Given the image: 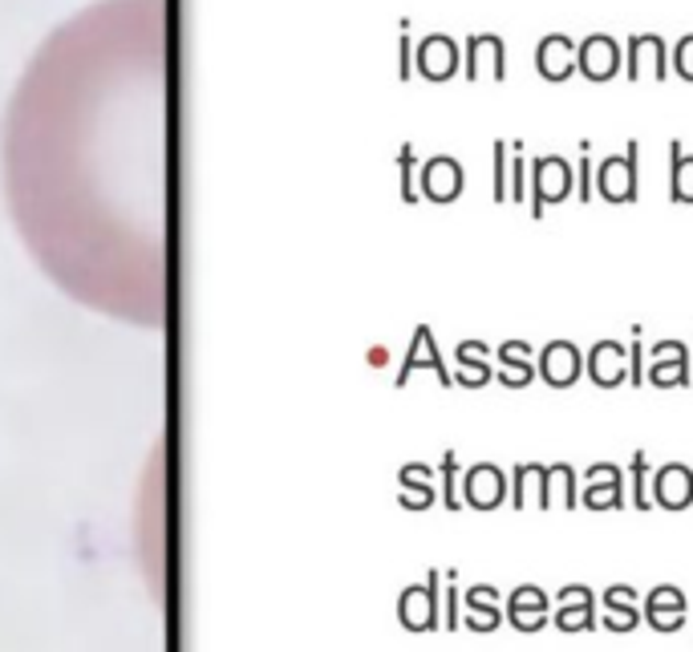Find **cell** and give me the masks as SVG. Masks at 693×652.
I'll list each match as a JSON object with an SVG mask.
<instances>
[{
	"instance_id": "obj_1",
	"label": "cell",
	"mask_w": 693,
	"mask_h": 652,
	"mask_svg": "<svg viewBox=\"0 0 693 652\" xmlns=\"http://www.w3.org/2000/svg\"><path fill=\"white\" fill-rule=\"evenodd\" d=\"M170 0H90L0 118V191L45 280L94 317L170 324Z\"/></svg>"
},
{
	"instance_id": "obj_2",
	"label": "cell",
	"mask_w": 693,
	"mask_h": 652,
	"mask_svg": "<svg viewBox=\"0 0 693 652\" xmlns=\"http://www.w3.org/2000/svg\"><path fill=\"white\" fill-rule=\"evenodd\" d=\"M576 191V170L560 154H543L531 163V216L543 219V211L552 203H564L568 195Z\"/></svg>"
},
{
	"instance_id": "obj_3",
	"label": "cell",
	"mask_w": 693,
	"mask_h": 652,
	"mask_svg": "<svg viewBox=\"0 0 693 652\" xmlns=\"http://www.w3.org/2000/svg\"><path fill=\"white\" fill-rule=\"evenodd\" d=\"M637 154H641V146L629 142V151L608 154L601 167L592 170V191H601L604 203H632L637 199Z\"/></svg>"
},
{
	"instance_id": "obj_4",
	"label": "cell",
	"mask_w": 693,
	"mask_h": 652,
	"mask_svg": "<svg viewBox=\"0 0 693 652\" xmlns=\"http://www.w3.org/2000/svg\"><path fill=\"white\" fill-rule=\"evenodd\" d=\"M536 365H539V377L552 385V389H568V385H576L580 373H584V353H580L572 341H552V345H543Z\"/></svg>"
},
{
	"instance_id": "obj_5",
	"label": "cell",
	"mask_w": 693,
	"mask_h": 652,
	"mask_svg": "<svg viewBox=\"0 0 693 652\" xmlns=\"http://www.w3.org/2000/svg\"><path fill=\"white\" fill-rule=\"evenodd\" d=\"M584 369H588L592 385H601V389H613L629 377V349L620 345V341H596L592 353L584 357Z\"/></svg>"
},
{
	"instance_id": "obj_6",
	"label": "cell",
	"mask_w": 693,
	"mask_h": 652,
	"mask_svg": "<svg viewBox=\"0 0 693 652\" xmlns=\"http://www.w3.org/2000/svg\"><path fill=\"white\" fill-rule=\"evenodd\" d=\"M576 69L588 77V81H608V77L620 69V45H616L613 37H604V33H592V37L580 41Z\"/></svg>"
},
{
	"instance_id": "obj_7",
	"label": "cell",
	"mask_w": 693,
	"mask_h": 652,
	"mask_svg": "<svg viewBox=\"0 0 693 652\" xmlns=\"http://www.w3.org/2000/svg\"><path fill=\"white\" fill-rule=\"evenodd\" d=\"M649 385L669 389V385H690V349L681 341H661L649 353Z\"/></svg>"
},
{
	"instance_id": "obj_8",
	"label": "cell",
	"mask_w": 693,
	"mask_h": 652,
	"mask_svg": "<svg viewBox=\"0 0 693 652\" xmlns=\"http://www.w3.org/2000/svg\"><path fill=\"white\" fill-rule=\"evenodd\" d=\"M536 69L548 81H568L576 74V41L564 37V33H548L536 49Z\"/></svg>"
},
{
	"instance_id": "obj_9",
	"label": "cell",
	"mask_w": 693,
	"mask_h": 652,
	"mask_svg": "<svg viewBox=\"0 0 693 652\" xmlns=\"http://www.w3.org/2000/svg\"><path fill=\"white\" fill-rule=\"evenodd\" d=\"M629 81H637V77L653 74L657 81H666V41L657 37V33H645V37H632L629 41Z\"/></svg>"
},
{
	"instance_id": "obj_10",
	"label": "cell",
	"mask_w": 693,
	"mask_h": 652,
	"mask_svg": "<svg viewBox=\"0 0 693 652\" xmlns=\"http://www.w3.org/2000/svg\"><path fill=\"white\" fill-rule=\"evenodd\" d=\"M693 499V474L685 471V466H661L657 471V502L661 507H669V511H678V507H685V502Z\"/></svg>"
},
{
	"instance_id": "obj_11",
	"label": "cell",
	"mask_w": 693,
	"mask_h": 652,
	"mask_svg": "<svg viewBox=\"0 0 693 652\" xmlns=\"http://www.w3.org/2000/svg\"><path fill=\"white\" fill-rule=\"evenodd\" d=\"M669 199L673 203H693V158L681 151V142H669Z\"/></svg>"
},
{
	"instance_id": "obj_12",
	"label": "cell",
	"mask_w": 693,
	"mask_h": 652,
	"mask_svg": "<svg viewBox=\"0 0 693 652\" xmlns=\"http://www.w3.org/2000/svg\"><path fill=\"white\" fill-rule=\"evenodd\" d=\"M479 65H491V74L503 81V65H507V57H503V41L499 37H479L475 45H471V77L479 74Z\"/></svg>"
},
{
	"instance_id": "obj_13",
	"label": "cell",
	"mask_w": 693,
	"mask_h": 652,
	"mask_svg": "<svg viewBox=\"0 0 693 652\" xmlns=\"http://www.w3.org/2000/svg\"><path fill=\"white\" fill-rule=\"evenodd\" d=\"M499 361H503V369H519L536 377V353H531L527 341H507V345L499 349Z\"/></svg>"
},
{
	"instance_id": "obj_14",
	"label": "cell",
	"mask_w": 693,
	"mask_h": 652,
	"mask_svg": "<svg viewBox=\"0 0 693 652\" xmlns=\"http://www.w3.org/2000/svg\"><path fill=\"white\" fill-rule=\"evenodd\" d=\"M471 490H475V502H479V507H491V502H499L503 499V474L491 471V466H483V471L475 474Z\"/></svg>"
},
{
	"instance_id": "obj_15",
	"label": "cell",
	"mask_w": 693,
	"mask_h": 652,
	"mask_svg": "<svg viewBox=\"0 0 693 652\" xmlns=\"http://www.w3.org/2000/svg\"><path fill=\"white\" fill-rule=\"evenodd\" d=\"M673 69H678L685 81H693V33L678 41V49H673Z\"/></svg>"
},
{
	"instance_id": "obj_16",
	"label": "cell",
	"mask_w": 693,
	"mask_h": 652,
	"mask_svg": "<svg viewBox=\"0 0 693 652\" xmlns=\"http://www.w3.org/2000/svg\"><path fill=\"white\" fill-rule=\"evenodd\" d=\"M576 195H580V203H592V163H588V142H584V158L576 163Z\"/></svg>"
},
{
	"instance_id": "obj_17",
	"label": "cell",
	"mask_w": 693,
	"mask_h": 652,
	"mask_svg": "<svg viewBox=\"0 0 693 652\" xmlns=\"http://www.w3.org/2000/svg\"><path fill=\"white\" fill-rule=\"evenodd\" d=\"M426 62L438 65L435 74H450V65H454V49H450V41H438L435 49L426 53Z\"/></svg>"
},
{
	"instance_id": "obj_18",
	"label": "cell",
	"mask_w": 693,
	"mask_h": 652,
	"mask_svg": "<svg viewBox=\"0 0 693 652\" xmlns=\"http://www.w3.org/2000/svg\"><path fill=\"white\" fill-rule=\"evenodd\" d=\"M641 361H645V349H641V329H632V353H629V377H632V385H641V382H645Z\"/></svg>"
},
{
	"instance_id": "obj_19",
	"label": "cell",
	"mask_w": 693,
	"mask_h": 652,
	"mask_svg": "<svg viewBox=\"0 0 693 652\" xmlns=\"http://www.w3.org/2000/svg\"><path fill=\"white\" fill-rule=\"evenodd\" d=\"M438 167H442V170H435L430 187H435V191H442V195H450V191H454V179H459V175H454V163H450V158H442Z\"/></svg>"
},
{
	"instance_id": "obj_20",
	"label": "cell",
	"mask_w": 693,
	"mask_h": 652,
	"mask_svg": "<svg viewBox=\"0 0 693 652\" xmlns=\"http://www.w3.org/2000/svg\"><path fill=\"white\" fill-rule=\"evenodd\" d=\"M592 625V604H584V608H564L560 612V628H588Z\"/></svg>"
},
{
	"instance_id": "obj_21",
	"label": "cell",
	"mask_w": 693,
	"mask_h": 652,
	"mask_svg": "<svg viewBox=\"0 0 693 652\" xmlns=\"http://www.w3.org/2000/svg\"><path fill=\"white\" fill-rule=\"evenodd\" d=\"M507 195H512V199H519V203L527 199V163H524V158H515V163H512V191H507Z\"/></svg>"
},
{
	"instance_id": "obj_22",
	"label": "cell",
	"mask_w": 693,
	"mask_h": 652,
	"mask_svg": "<svg viewBox=\"0 0 693 652\" xmlns=\"http://www.w3.org/2000/svg\"><path fill=\"white\" fill-rule=\"evenodd\" d=\"M632 499H637V507H649V499H645V454L632 458Z\"/></svg>"
},
{
	"instance_id": "obj_23",
	"label": "cell",
	"mask_w": 693,
	"mask_h": 652,
	"mask_svg": "<svg viewBox=\"0 0 693 652\" xmlns=\"http://www.w3.org/2000/svg\"><path fill=\"white\" fill-rule=\"evenodd\" d=\"M507 154H503V142H495V199H507V183H503V175H507Z\"/></svg>"
},
{
	"instance_id": "obj_24",
	"label": "cell",
	"mask_w": 693,
	"mask_h": 652,
	"mask_svg": "<svg viewBox=\"0 0 693 652\" xmlns=\"http://www.w3.org/2000/svg\"><path fill=\"white\" fill-rule=\"evenodd\" d=\"M459 357H462V361H471V357H487V345H479V341H475V345H462V349H459Z\"/></svg>"
}]
</instances>
